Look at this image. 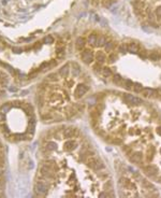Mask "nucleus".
<instances>
[{
    "label": "nucleus",
    "instance_id": "nucleus-1",
    "mask_svg": "<svg viewBox=\"0 0 161 198\" xmlns=\"http://www.w3.org/2000/svg\"><path fill=\"white\" fill-rule=\"evenodd\" d=\"M64 96L61 93H58L56 91L48 92L47 96H45V100L47 101L48 104H51L52 107L58 108L59 106H61V104L64 101Z\"/></svg>",
    "mask_w": 161,
    "mask_h": 198
},
{
    "label": "nucleus",
    "instance_id": "nucleus-2",
    "mask_svg": "<svg viewBox=\"0 0 161 198\" xmlns=\"http://www.w3.org/2000/svg\"><path fill=\"white\" fill-rule=\"evenodd\" d=\"M49 189V183L45 180H38L35 183V192L39 196H45Z\"/></svg>",
    "mask_w": 161,
    "mask_h": 198
},
{
    "label": "nucleus",
    "instance_id": "nucleus-3",
    "mask_svg": "<svg viewBox=\"0 0 161 198\" xmlns=\"http://www.w3.org/2000/svg\"><path fill=\"white\" fill-rule=\"evenodd\" d=\"M83 106L80 107V104H71V106H68L66 109H64V115L67 119H72V117L76 116L77 114L80 113V111L83 110Z\"/></svg>",
    "mask_w": 161,
    "mask_h": 198
},
{
    "label": "nucleus",
    "instance_id": "nucleus-4",
    "mask_svg": "<svg viewBox=\"0 0 161 198\" xmlns=\"http://www.w3.org/2000/svg\"><path fill=\"white\" fill-rule=\"evenodd\" d=\"M89 91V86L84 83H80L77 84L73 89V97L75 99H80L87 94V92Z\"/></svg>",
    "mask_w": 161,
    "mask_h": 198
},
{
    "label": "nucleus",
    "instance_id": "nucleus-5",
    "mask_svg": "<svg viewBox=\"0 0 161 198\" xmlns=\"http://www.w3.org/2000/svg\"><path fill=\"white\" fill-rule=\"evenodd\" d=\"M80 59L84 64L86 65H91L95 60V54L91 50L89 49H84L80 51Z\"/></svg>",
    "mask_w": 161,
    "mask_h": 198
},
{
    "label": "nucleus",
    "instance_id": "nucleus-6",
    "mask_svg": "<svg viewBox=\"0 0 161 198\" xmlns=\"http://www.w3.org/2000/svg\"><path fill=\"white\" fill-rule=\"evenodd\" d=\"M86 164L93 170H100V169L104 168V165H103L102 163L100 162L97 157H93V156H90V157H88L86 159Z\"/></svg>",
    "mask_w": 161,
    "mask_h": 198
},
{
    "label": "nucleus",
    "instance_id": "nucleus-7",
    "mask_svg": "<svg viewBox=\"0 0 161 198\" xmlns=\"http://www.w3.org/2000/svg\"><path fill=\"white\" fill-rule=\"evenodd\" d=\"M122 98H124L126 104H130V106H140V104H143V100H142L141 98L135 97V96L130 94H124Z\"/></svg>",
    "mask_w": 161,
    "mask_h": 198
},
{
    "label": "nucleus",
    "instance_id": "nucleus-8",
    "mask_svg": "<svg viewBox=\"0 0 161 198\" xmlns=\"http://www.w3.org/2000/svg\"><path fill=\"white\" fill-rule=\"evenodd\" d=\"M77 136V129L74 127H66L62 129V138L64 139H73Z\"/></svg>",
    "mask_w": 161,
    "mask_h": 198
},
{
    "label": "nucleus",
    "instance_id": "nucleus-9",
    "mask_svg": "<svg viewBox=\"0 0 161 198\" xmlns=\"http://www.w3.org/2000/svg\"><path fill=\"white\" fill-rule=\"evenodd\" d=\"M77 145H78V143L74 138L73 139H67L64 141L62 149L64 152H73L74 150H76Z\"/></svg>",
    "mask_w": 161,
    "mask_h": 198
},
{
    "label": "nucleus",
    "instance_id": "nucleus-10",
    "mask_svg": "<svg viewBox=\"0 0 161 198\" xmlns=\"http://www.w3.org/2000/svg\"><path fill=\"white\" fill-rule=\"evenodd\" d=\"M132 6H133L134 12L138 14V15H143V14H144V9H145L144 1H142V0H135V1L132 2Z\"/></svg>",
    "mask_w": 161,
    "mask_h": 198
},
{
    "label": "nucleus",
    "instance_id": "nucleus-11",
    "mask_svg": "<svg viewBox=\"0 0 161 198\" xmlns=\"http://www.w3.org/2000/svg\"><path fill=\"white\" fill-rule=\"evenodd\" d=\"M143 153L140 152V151H135V152L131 153L129 155V159L131 163H134V164H141L143 162Z\"/></svg>",
    "mask_w": 161,
    "mask_h": 198
},
{
    "label": "nucleus",
    "instance_id": "nucleus-12",
    "mask_svg": "<svg viewBox=\"0 0 161 198\" xmlns=\"http://www.w3.org/2000/svg\"><path fill=\"white\" fill-rule=\"evenodd\" d=\"M57 73L59 75L60 78L67 79L71 73V65L70 64H66V65H64L62 67H60V69L58 70Z\"/></svg>",
    "mask_w": 161,
    "mask_h": 198
},
{
    "label": "nucleus",
    "instance_id": "nucleus-13",
    "mask_svg": "<svg viewBox=\"0 0 161 198\" xmlns=\"http://www.w3.org/2000/svg\"><path fill=\"white\" fill-rule=\"evenodd\" d=\"M143 171L146 173L147 175H149V177H155V175L158 173V167L155 165H147L145 166V167H143Z\"/></svg>",
    "mask_w": 161,
    "mask_h": 198
},
{
    "label": "nucleus",
    "instance_id": "nucleus-14",
    "mask_svg": "<svg viewBox=\"0 0 161 198\" xmlns=\"http://www.w3.org/2000/svg\"><path fill=\"white\" fill-rule=\"evenodd\" d=\"M57 146H58L57 143L55 142V141H53V140H48V141L45 142L44 146H43V150H44V152H46V153H52L57 150Z\"/></svg>",
    "mask_w": 161,
    "mask_h": 198
},
{
    "label": "nucleus",
    "instance_id": "nucleus-15",
    "mask_svg": "<svg viewBox=\"0 0 161 198\" xmlns=\"http://www.w3.org/2000/svg\"><path fill=\"white\" fill-rule=\"evenodd\" d=\"M141 95L146 98H156L158 97V92L153 88H143L141 91Z\"/></svg>",
    "mask_w": 161,
    "mask_h": 198
},
{
    "label": "nucleus",
    "instance_id": "nucleus-16",
    "mask_svg": "<svg viewBox=\"0 0 161 198\" xmlns=\"http://www.w3.org/2000/svg\"><path fill=\"white\" fill-rule=\"evenodd\" d=\"M95 59H96V62H99V64L102 65V64H104L106 62L107 57H106V54L103 51H98L95 54Z\"/></svg>",
    "mask_w": 161,
    "mask_h": 198
},
{
    "label": "nucleus",
    "instance_id": "nucleus-17",
    "mask_svg": "<svg viewBox=\"0 0 161 198\" xmlns=\"http://www.w3.org/2000/svg\"><path fill=\"white\" fill-rule=\"evenodd\" d=\"M120 184L124 186V188L128 189V191H134L135 189L134 184L132 183V181H130L128 179H120Z\"/></svg>",
    "mask_w": 161,
    "mask_h": 198
},
{
    "label": "nucleus",
    "instance_id": "nucleus-18",
    "mask_svg": "<svg viewBox=\"0 0 161 198\" xmlns=\"http://www.w3.org/2000/svg\"><path fill=\"white\" fill-rule=\"evenodd\" d=\"M85 44H86V40L84 39L83 37L77 38L76 41H75V48H76L77 51H82V50H84Z\"/></svg>",
    "mask_w": 161,
    "mask_h": 198
},
{
    "label": "nucleus",
    "instance_id": "nucleus-19",
    "mask_svg": "<svg viewBox=\"0 0 161 198\" xmlns=\"http://www.w3.org/2000/svg\"><path fill=\"white\" fill-rule=\"evenodd\" d=\"M127 51L130 53H138L140 51V46H138V43L130 42L127 44Z\"/></svg>",
    "mask_w": 161,
    "mask_h": 198
},
{
    "label": "nucleus",
    "instance_id": "nucleus-20",
    "mask_svg": "<svg viewBox=\"0 0 161 198\" xmlns=\"http://www.w3.org/2000/svg\"><path fill=\"white\" fill-rule=\"evenodd\" d=\"M46 80H47L48 82H52V83H57V82H59V80H60V77H59L58 73L53 72V73L47 75V79H46Z\"/></svg>",
    "mask_w": 161,
    "mask_h": 198
},
{
    "label": "nucleus",
    "instance_id": "nucleus-21",
    "mask_svg": "<svg viewBox=\"0 0 161 198\" xmlns=\"http://www.w3.org/2000/svg\"><path fill=\"white\" fill-rule=\"evenodd\" d=\"M71 73H72V77H74V78H76V77H78V75H80V69L77 64H72Z\"/></svg>",
    "mask_w": 161,
    "mask_h": 198
},
{
    "label": "nucleus",
    "instance_id": "nucleus-22",
    "mask_svg": "<svg viewBox=\"0 0 161 198\" xmlns=\"http://www.w3.org/2000/svg\"><path fill=\"white\" fill-rule=\"evenodd\" d=\"M9 83V78L3 71L0 70V86H6Z\"/></svg>",
    "mask_w": 161,
    "mask_h": 198
},
{
    "label": "nucleus",
    "instance_id": "nucleus-23",
    "mask_svg": "<svg viewBox=\"0 0 161 198\" xmlns=\"http://www.w3.org/2000/svg\"><path fill=\"white\" fill-rule=\"evenodd\" d=\"M97 38H98V35L96 33H90L88 38H87V42L89 43L90 45L93 46H96V42H97Z\"/></svg>",
    "mask_w": 161,
    "mask_h": 198
},
{
    "label": "nucleus",
    "instance_id": "nucleus-24",
    "mask_svg": "<svg viewBox=\"0 0 161 198\" xmlns=\"http://www.w3.org/2000/svg\"><path fill=\"white\" fill-rule=\"evenodd\" d=\"M124 78H121L119 75H113V83L116 85H118V86H124Z\"/></svg>",
    "mask_w": 161,
    "mask_h": 198
},
{
    "label": "nucleus",
    "instance_id": "nucleus-25",
    "mask_svg": "<svg viewBox=\"0 0 161 198\" xmlns=\"http://www.w3.org/2000/svg\"><path fill=\"white\" fill-rule=\"evenodd\" d=\"M106 38L104 36H98L97 38V42H96V46H99V48H102L106 44Z\"/></svg>",
    "mask_w": 161,
    "mask_h": 198
},
{
    "label": "nucleus",
    "instance_id": "nucleus-26",
    "mask_svg": "<svg viewBox=\"0 0 161 198\" xmlns=\"http://www.w3.org/2000/svg\"><path fill=\"white\" fill-rule=\"evenodd\" d=\"M101 73H102L104 78H111V77H113V72L109 67H103L102 70H101Z\"/></svg>",
    "mask_w": 161,
    "mask_h": 198
},
{
    "label": "nucleus",
    "instance_id": "nucleus-27",
    "mask_svg": "<svg viewBox=\"0 0 161 198\" xmlns=\"http://www.w3.org/2000/svg\"><path fill=\"white\" fill-rule=\"evenodd\" d=\"M142 183V185H143V187L144 188H146V189H148V191H149V189H155V187H154V185L151 184L150 182L149 181H147V180H145V179H143L142 178V180L141 181H140Z\"/></svg>",
    "mask_w": 161,
    "mask_h": 198
},
{
    "label": "nucleus",
    "instance_id": "nucleus-28",
    "mask_svg": "<svg viewBox=\"0 0 161 198\" xmlns=\"http://www.w3.org/2000/svg\"><path fill=\"white\" fill-rule=\"evenodd\" d=\"M133 85H134V83H133L131 80H125L122 87H125L126 89H128V91H132V89H133Z\"/></svg>",
    "mask_w": 161,
    "mask_h": 198
},
{
    "label": "nucleus",
    "instance_id": "nucleus-29",
    "mask_svg": "<svg viewBox=\"0 0 161 198\" xmlns=\"http://www.w3.org/2000/svg\"><path fill=\"white\" fill-rule=\"evenodd\" d=\"M104 48H105V51H106V52H112L113 50L115 49V43L113 42V41L106 42V44L104 45Z\"/></svg>",
    "mask_w": 161,
    "mask_h": 198
},
{
    "label": "nucleus",
    "instance_id": "nucleus-30",
    "mask_svg": "<svg viewBox=\"0 0 161 198\" xmlns=\"http://www.w3.org/2000/svg\"><path fill=\"white\" fill-rule=\"evenodd\" d=\"M154 154H155L154 148L148 149V151H147V160L148 162H151V160H153V158H154Z\"/></svg>",
    "mask_w": 161,
    "mask_h": 198
},
{
    "label": "nucleus",
    "instance_id": "nucleus-31",
    "mask_svg": "<svg viewBox=\"0 0 161 198\" xmlns=\"http://www.w3.org/2000/svg\"><path fill=\"white\" fill-rule=\"evenodd\" d=\"M56 56H57V58H62L64 56V48H58L57 49V52H56Z\"/></svg>",
    "mask_w": 161,
    "mask_h": 198
},
{
    "label": "nucleus",
    "instance_id": "nucleus-32",
    "mask_svg": "<svg viewBox=\"0 0 161 198\" xmlns=\"http://www.w3.org/2000/svg\"><path fill=\"white\" fill-rule=\"evenodd\" d=\"M116 59H117V56L115 55V53H111L107 57V60H109V64H114L116 62Z\"/></svg>",
    "mask_w": 161,
    "mask_h": 198
},
{
    "label": "nucleus",
    "instance_id": "nucleus-33",
    "mask_svg": "<svg viewBox=\"0 0 161 198\" xmlns=\"http://www.w3.org/2000/svg\"><path fill=\"white\" fill-rule=\"evenodd\" d=\"M142 89H143L142 84H140V83H134V85H133V91L136 92V93H141Z\"/></svg>",
    "mask_w": 161,
    "mask_h": 198
},
{
    "label": "nucleus",
    "instance_id": "nucleus-34",
    "mask_svg": "<svg viewBox=\"0 0 161 198\" xmlns=\"http://www.w3.org/2000/svg\"><path fill=\"white\" fill-rule=\"evenodd\" d=\"M93 71H95V72H101V70H102L101 64H99V62H96V64H93Z\"/></svg>",
    "mask_w": 161,
    "mask_h": 198
},
{
    "label": "nucleus",
    "instance_id": "nucleus-35",
    "mask_svg": "<svg viewBox=\"0 0 161 198\" xmlns=\"http://www.w3.org/2000/svg\"><path fill=\"white\" fill-rule=\"evenodd\" d=\"M113 4H114V0H102L103 7L105 8H109Z\"/></svg>",
    "mask_w": 161,
    "mask_h": 198
},
{
    "label": "nucleus",
    "instance_id": "nucleus-36",
    "mask_svg": "<svg viewBox=\"0 0 161 198\" xmlns=\"http://www.w3.org/2000/svg\"><path fill=\"white\" fill-rule=\"evenodd\" d=\"M155 15L158 20H161V7H157L155 10Z\"/></svg>",
    "mask_w": 161,
    "mask_h": 198
},
{
    "label": "nucleus",
    "instance_id": "nucleus-37",
    "mask_svg": "<svg viewBox=\"0 0 161 198\" xmlns=\"http://www.w3.org/2000/svg\"><path fill=\"white\" fill-rule=\"evenodd\" d=\"M149 59H151V60H154V62H156V60H158L159 59V55L158 54H156V53H151V54H149Z\"/></svg>",
    "mask_w": 161,
    "mask_h": 198
},
{
    "label": "nucleus",
    "instance_id": "nucleus-38",
    "mask_svg": "<svg viewBox=\"0 0 161 198\" xmlns=\"http://www.w3.org/2000/svg\"><path fill=\"white\" fill-rule=\"evenodd\" d=\"M118 51L120 53H125L126 51H127V45H124V44H121V45L118 48Z\"/></svg>",
    "mask_w": 161,
    "mask_h": 198
},
{
    "label": "nucleus",
    "instance_id": "nucleus-39",
    "mask_svg": "<svg viewBox=\"0 0 161 198\" xmlns=\"http://www.w3.org/2000/svg\"><path fill=\"white\" fill-rule=\"evenodd\" d=\"M3 164H4V160H3V157L1 155V152H0V168L3 167Z\"/></svg>",
    "mask_w": 161,
    "mask_h": 198
},
{
    "label": "nucleus",
    "instance_id": "nucleus-40",
    "mask_svg": "<svg viewBox=\"0 0 161 198\" xmlns=\"http://www.w3.org/2000/svg\"><path fill=\"white\" fill-rule=\"evenodd\" d=\"M156 133L159 135V136H161V126H158L157 129H156Z\"/></svg>",
    "mask_w": 161,
    "mask_h": 198
}]
</instances>
